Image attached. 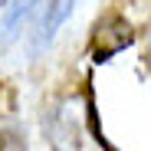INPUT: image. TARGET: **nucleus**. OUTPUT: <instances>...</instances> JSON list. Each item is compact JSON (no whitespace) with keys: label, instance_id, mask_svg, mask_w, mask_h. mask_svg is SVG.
<instances>
[{"label":"nucleus","instance_id":"obj_1","mask_svg":"<svg viewBox=\"0 0 151 151\" xmlns=\"http://www.w3.org/2000/svg\"><path fill=\"white\" fill-rule=\"evenodd\" d=\"M132 43V27L122 17H105L95 27V40H92V59H109L118 49H125Z\"/></svg>","mask_w":151,"mask_h":151},{"label":"nucleus","instance_id":"obj_2","mask_svg":"<svg viewBox=\"0 0 151 151\" xmlns=\"http://www.w3.org/2000/svg\"><path fill=\"white\" fill-rule=\"evenodd\" d=\"M72 7H76V0H49L46 4V13H43V20H40V36H36V43H49L56 36V30L66 23V17L72 13Z\"/></svg>","mask_w":151,"mask_h":151},{"label":"nucleus","instance_id":"obj_3","mask_svg":"<svg viewBox=\"0 0 151 151\" xmlns=\"http://www.w3.org/2000/svg\"><path fill=\"white\" fill-rule=\"evenodd\" d=\"M36 0H7V7H4V17H0V36L10 40L17 30H20V23L30 17Z\"/></svg>","mask_w":151,"mask_h":151}]
</instances>
